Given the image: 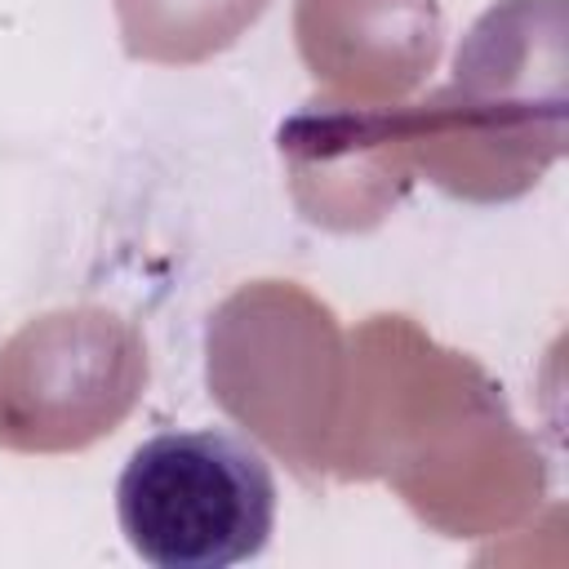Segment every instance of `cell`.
<instances>
[{
  "label": "cell",
  "mask_w": 569,
  "mask_h": 569,
  "mask_svg": "<svg viewBox=\"0 0 569 569\" xmlns=\"http://www.w3.org/2000/svg\"><path fill=\"white\" fill-rule=\"evenodd\" d=\"M116 516L124 542L156 569H227L271 542L276 476L231 431H160L129 453Z\"/></svg>",
  "instance_id": "cell-1"
}]
</instances>
